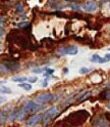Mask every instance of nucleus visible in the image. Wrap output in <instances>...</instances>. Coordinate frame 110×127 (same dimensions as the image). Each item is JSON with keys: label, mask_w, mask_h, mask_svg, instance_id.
<instances>
[{"label": "nucleus", "mask_w": 110, "mask_h": 127, "mask_svg": "<svg viewBox=\"0 0 110 127\" xmlns=\"http://www.w3.org/2000/svg\"><path fill=\"white\" fill-rule=\"evenodd\" d=\"M42 109H43V106L38 105L37 102H35V101H28L26 104V106L19 111V114H18V119L19 121H21L28 115L36 113V112H39V111H41Z\"/></svg>", "instance_id": "1"}, {"label": "nucleus", "mask_w": 110, "mask_h": 127, "mask_svg": "<svg viewBox=\"0 0 110 127\" xmlns=\"http://www.w3.org/2000/svg\"><path fill=\"white\" fill-rule=\"evenodd\" d=\"M57 114H58V109L56 107H52V108L48 109L43 114V119H42L43 125H48L54 119V117L57 116Z\"/></svg>", "instance_id": "2"}, {"label": "nucleus", "mask_w": 110, "mask_h": 127, "mask_svg": "<svg viewBox=\"0 0 110 127\" xmlns=\"http://www.w3.org/2000/svg\"><path fill=\"white\" fill-rule=\"evenodd\" d=\"M56 99V95L53 93H43L36 97V101L39 104H48V102H51Z\"/></svg>", "instance_id": "3"}, {"label": "nucleus", "mask_w": 110, "mask_h": 127, "mask_svg": "<svg viewBox=\"0 0 110 127\" xmlns=\"http://www.w3.org/2000/svg\"><path fill=\"white\" fill-rule=\"evenodd\" d=\"M77 47L74 45H68L65 47H61L57 50V53L60 55H65V54H69V55H73L77 53Z\"/></svg>", "instance_id": "4"}, {"label": "nucleus", "mask_w": 110, "mask_h": 127, "mask_svg": "<svg viewBox=\"0 0 110 127\" xmlns=\"http://www.w3.org/2000/svg\"><path fill=\"white\" fill-rule=\"evenodd\" d=\"M42 119H43V114L34 115V116H32V117L29 118V120H28V122H27V125H28V126L36 125V124H38L39 122H42Z\"/></svg>", "instance_id": "5"}, {"label": "nucleus", "mask_w": 110, "mask_h": 127, "mask_svg": "<svg viewBox=\"0 0 110 127\" xmlns=\"http://www.w3.org/2000/svg\"><path fill=\"white\" fill-rule=\"evenodd\" d=\"M97 8H98V5L94 1H89L83 5V9L87 12H94L97 10Z\"/></svg>", "instance_id": "6"}, {"label": "nucleus", "mask_w": 110, "mask_h": 127, "mask_svg": "<svg viewBox=\"0 0 110 127\" xmlns=\"http://www.w3.org/2000/svg\"><path fill=\"white\" fill-rule=\"evenodd\" d=\"M5 67V72H9V71H17L19 69V65L17 63H9V64H3Z\"/></svg>", "instance_id": "7"}, {"label": "nucleus", "mask_w": 110, "mask_h": 127, "mask_svg": "<svg viewBox=\"0 0 110 127\" xmlns=\"http://www.w3.org/2000/svg\"><path fill=\"white\" fill-rule=\"evenodd\" d=\"M106 122H107V120H105L103 117H99L94 121V125L95 126H107Z\"/></svg>", "instance_id": "8"}, {"label": "nucleus", "mask_w": 110, "mask_h": 127, "mask_svg": "<svg viewBox=\"0 0 110 127\" xmlns=\"http://www.w3.org/2000/svg\"><path fill=\"white\" fill-rule=\"evenodd\" d=\"M28 77L26 76H17V77H12V81L18 82V83H22L23 81H27Z\"/></svg>", "instance_id": "9"}, {"label": "nucleus", "mask_w": 110, "mask_h": 127, "mask_svg": "<svg viewBox=\"0 0 110 127\" xmlns=\"http://www.w3.org/2000/svg\"><path fill=\"white\" fill-rule=\"evenodd\" d=\"M19 87H20V88H22V89L27 90V91H30L31 89H32V85H31L30 83H25V82L20 83L19 84Z\"/></svg>", "instance_id": "10"}, {"label": "nucleus", "mask_w": 110, "mask_h": 127, "mask_svg": "<svg viewBox=\"0 0 110 127\" xmlns=\"http://www.w3.org/2000/svg\"><path fill=\"white\" fill-rule=\"evenodd\" d=\"M18 114H19V111H14L13 113H11V114H10L8 120H9L10 122H12V121L14 120V119H15V117H18Z\"/></svg>", "instance_id": "11"}, {"label": "nucleus", "mask_w": 110, "mask_h": 127, "mask_svg": "<svg viewBox=\"0 0 110 127\" xmlns=\"http://www.w3.org/2000/svg\"><path fill=\"white\" fill-rule=\"evenodd\" d=\"M100 59H101V57H99L98 54H93L92 58H91V62H93V63H99Z\"/></svg>", "instance_id": "12"}, {"label": "nucleus", "mask_w": 110, "mask_h": 127, "mask_svg": "<svg viewBox=\"0 0 110 127\" xmlns=\"http://www.w3.org/2000/svg\"><path fill=\"white\" fill-rule=\"evenodd\" d=\"M28 80H29L31 83H35V82L38 81V78H37L36 76H31V77L28 78Z\"/></svg>", "instance_id": "13"}, {"label": "nucleus", "mask_w": 110, "mask_h": 127, "mask_svg": "<svg viewBox=\"0 0 110 127\" xmlns=\"http://www.w3.org/2000/svg\"><path fill=\"white\" fill-rule=\"evenodd\" d=\"M1 92L2 93H11V90H9V88H7V87H4V86H1Z\"/></svg>", "instance_id": "14"}, {"label": "nucleus", "mask_w": 110, "mask_h": 127, "mask_svg": "<svg viewBox=\"0 0 110 127\" xmlns=\"http://www.w3.org/2000/svg\"><path fill=\"white\" fill-rule=\"evenodd\" d=\"M22 10H23L22 4H21V3H18V5H17V11L20 12V11H22Z\"/></svg>", "instance_id": "15"}, {"label": "nucleus", "mask_w": 110, "mask_h": 127, "mask_svg": "<svg viewBox=\"0 0 110 127\" xmlns=\"http://www.w3.org/2000/svg\"><path fill=\"white\" fill-rule=\"evenodd\" d=\"M89 71H90V70H89L88 68H82V69L80 70V73H81V74H87Z\"/></svg>", "instance_id": "16"}, {"label": "nucleus", "mask_w": 110, "mask_h": 127, "mask_svg": "<svg viewBox=\"0 0 110 127\" xmlns=\"http://www.w3.org/2000/svg\"><path fill=\"white\" fill-rule=\"evenodd\" d=\"M104 98H106V99H110V90H107L105 93H104Z\"/></svg>", "instance_id": "17"}, {"label": "nucleus", "mask_w": 110, "mask_h": 127, "mask_svg": "<svg viewBox=\"0 0 110 127\" xmlns=\"http://www.w3.org/2000/svg\"><path fill=\"white\" fill-rule=\"evenodd\" d=\"M20 28H23V27H27V26H29V23H19V25H18Z\"/></svg>", "instance_id": "18"}, {"label": "nucleus", "mask_w": 110, "mask_h": 127, "mask_svg": "<svg viewBox=\"0 0 110 127\" xmlns=\"http://www.w3.org/2000/svg\"><path fill=\"white\" fill-rule=\"evenodd\" d=\"M1 125H4V113H1Z\"/></svg>", "instance_id": "19"}, {"label": "nucleus", "mask_w": 110, "mask_h": 127, "mask_svg": "<svg viewBox=\"0 0 110 127\" xmlns=\"http://www.w3.org/2000/svg\"><path fill=\"white\" fill-rule=\"evenodd\" d=\"M70 7H73V9H75V10H78V9H80V7H77L76 5H73V4L70 5Z\"/></svg>", "instance_id": "20"}, {"label": "nucleus", "mask_w": 110, "mask_h": 127, "mask_svg": "<svg viewBox=\"0 0 110 127\" xmlns=\"http://www.w3.org/2000/svg\"><path fill=\"white\" fill-rule=\"evenodd\" d=\"M105 58H106V59L108 60V62H109V61H110V53H107V54L105 55Z\"/></svg>", "instance_id": "21"}, {"label": "nucleus", "mask_w": 110, "mask_h": 127, "mask_svg": "<svg viewBox=\"0 0 110 127\" xmlns=\"http://www.w3.org/2000/svg\"><path fill=\"white\" fill-rule=\"evenodd\" d=\"M48 85V83H47V80H44V82H43V86L45 87V86H47Z\"/></svg>", "instance_id": "22"}, {"label": "nucleus", "mask_w": 110, "mask_h": 127, "mask_svg": "<svg viewBox=\"0 0 110 127\" xmlns=\"http://www.w3.org/2000/svg\"><path fill=\"white\" fill-rule=\"evenodd\" d=\"M108 108H109V109H110V104H109V105H108Z\"/></svg>", "instance_id": "23"}]
</instances>
